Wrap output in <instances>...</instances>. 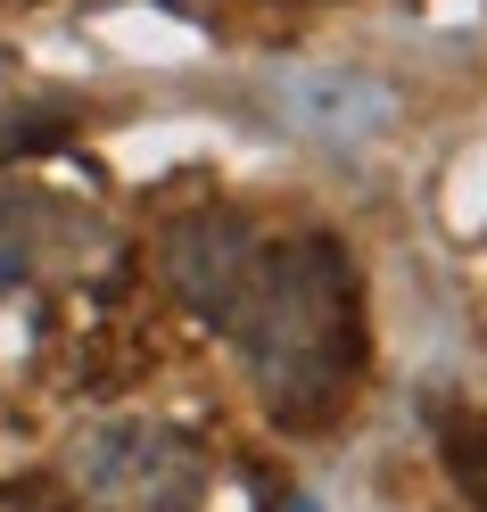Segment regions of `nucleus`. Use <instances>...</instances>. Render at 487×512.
<instances>
[{
  "label": "nucleus",
  "instance_id": "obj_1",
  "mask_svg": "<svg viewBox=\"0 0 487 512\" xmlns=\"http://www.w3.org/2000/svg\"><path fill=\"white\" fill-rule=\"evenodd\" d=\"M240 372L265 389L289 422L331 413L355 372V273L331 240H265L232 306L215 314Z\"/></svg>",
  "mask_w": 487,
  "mask_h": 512
},
{
  "label": "nucleus",
  "instance_id": "obj_2",
  "mask_svg": "<svg viewBox=\"0 0 487 512\" xmlns=\"http://www.w3.org/2000/svg\"><path fill=\"white\" fill-rule=\"evenodd\" d=\"M75 479L100 512H207V455L157 422H100L75 446Z\"/></svg>",
  "mask_w": 487,
  "mask_h": 512
},
{
  "label": "nucleus",
  "instance_id": "obj_3",
  "mask_svg": "<svg viewBox=\"0 0 487 512\" xmlns=\"http://www.w3.org/2000/svg\"><path fill=\"white\" fill-rule=\"evenodd\" d=\"M256 248H265V232H256L248 215H232V207H207V215H182V223H166V240H157V265H166L174 298H182V306H199L207 323H215V314L232 306V290L248 281Z\"/></svg>",
  "mask_w": 487,
  "mask_h": 512
},
{
  "label": "nucleus",
  "instance_id": "obj_4",
  "mask_svg": "<svg viewBox=\"0 0 487 512\" xmlns=\"http://www.w3.org/2000/svg\"><path fill=\"white\" fill-rule=\"evenodd\" d=\"M281 512H322V504H281Z\"/></svg>",
  "mask_w": 487,
  "mask_h": 512
}]
</instances>
